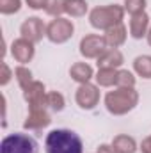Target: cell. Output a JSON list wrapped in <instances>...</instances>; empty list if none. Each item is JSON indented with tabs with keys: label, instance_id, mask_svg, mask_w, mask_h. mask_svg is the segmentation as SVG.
Listing matches in <instances>:
<instances>
[{
	"label": "cell",
	"instance_id": "7",
	"mask_svg": "<svg viewBox=\"0 0 151 153\" xmlns=\"http://www.w3.org/2000/svg\"><path fill=\"white\" fill-rule=\"evenodd\" d=\"M107 48V41L100 34H87L80 41V53L85 59H98Z\"/></svg>",
	"mask_w": 151,
	"mask_h": 153
},
{
	"label": "cell",
	"instance_id": "12",
	"mask_svg": "<svg viewBox=\"0 0 151 153\" xmlns=\"http://www.w3.org/2000/svg\"><path fill=\"white\" fill-rule=\"evenodd\" d=\"M151 23H150V16L148 13H137V14H132L130 18V23H128V30H130V36L133 39H141L144 36H148V30H150Z\"/></svg>",
	"mask_w": 151,
	"mask_h": 153
},
{
	"label": "cell",
	"instance_id": "14",
	"mask_svg": "<svg viewBox=\"0 0 151 153\" xmlns=\"http://www.w3.org/2000/svg\"><path fill=\"white\" fill-rule=\"evenodd\" d=\"M128 30H126V27L123 25V23H119V25H114L110 27L109 30H105V41H107V46L109 48H119V46H123L124 45V41H126V34Z\"/></svg>",
	"mask_w": 151,
	"mask_h": 153
},
{
	"label": "cell",
	"instance_id": "24",
	"mask_svg": "<svg viewBox=\"0 0 151 153\" xmlns=\"http://www.w3.org/2000/svg\"><path fill=\"white\" fill-rule=\"evenodd\" d=\"M21 9V0H0V13L2 14H14Z\"/></svg>",
	"mask_w": 151,
	"mask_h": 153
},
{
	"label": "cell",
	"instance_id": "19",
	"mask_svg": "<svg viewBox=\"0 0 151 153\" xmlns=\"http://www.w3.org/2000/svg\"><path fill=\"white\" fill-rule=\"evenodd\" d=\"M89 11L85 0H66V14L71 18H82Z\"/></svg>",
	"mask_w": 151,
	"mask_h": 153
},
{
	"label": "cell",
	"instance_id": "30",
	"mask_svg": "<svg viewBox=\"0 0 151 153\" xmlns=\"http://www.w3.org/2000/svg\"><path fill=\"white\" fill-rule=\"evenodd\" d=\"M146 38H148V43H150V46H151V27H150V30H148V36Z\"/></svg>",
	"mask_w": 151,
	"mask_h": 153
},
{
	"label": "cell",
	"instance_id": "27",
	"mask_svg": "<svg viewBox=\"0 0 151 153\" xmlns=\"http://www.w3.org/2000/svg\"><path fill=\"white\" fill-rule=\"evenodd\" d=\"M25 2H27V5H29L30 9H34V11L46 9V4H48V0H25Z\"/></svg>",
	"mask_w": 151,
	"mask_h": 153
},
{
	"label": "cell",
	"instance_id": "6",
	"mask_svg": "<svg viewBox=\"0 0 151 153\" xmlns=\"http://www.w3.org/2000/svg\"><path fill=\"white\" fill-rule=\"evenodd\" d=\"M76 105L84 111H93L98 103H100V89L98 85L87 82V84H80L75 94Z\"/></svg>",
	"mask_w": 151,
	"mask_h": 153
},
{
	"label": "cell",
	"instance_id": "29",
	"mask_svg": "<svg viewBox=\"0 0 151 153\" xmlns=\"http://www.w3.org/2000/svg\"><path fill=\"white\" fill-rule=\"evenodd\" d=\"M96 153H117L115 150H114L112 144H100L98 146V152Z\"/></svg>",
	"mask_w": 151,
	"mask_h": 153
},
{
	"label": "cell",
	"instance_id": "18",
	"mask_svg": "<svg viewBox=\"0 0 151 153\" xmlns=\"http://www.w3.org/2000/svg\"><path fill=\"white\" fill-rule=\"evenodd\" d=\"M133 71L139 76L150 80L151 78V55H139L133 59Z\"/></svg>",
	"mask_w": 151,
	"mask_h": 153
},
{
	"label": "cell",
	"instance_id": "22",
	"mask_svg": "<svg viewBox=\"0 0 151 153\" xmlns=\"http://www.w3.org/2000/svg\"><path fill=\"white\" fill-rule=\"evenodd\" d=\"M44 11H46V14L59 18L62 13H66V0H48Z\"/></svg>",
	"mask_w": 151,
	"mask_h": 153
},
{
	"label": "cell",
	"instance_id": "21",
	"mask_svg": "<svg viewBox=\"0 0 151 153\" xmlns=\"http://www.w3.org/2000/svg\"><path fill=\"white\" fill-rule=\"evenodd\" d=\"M14 76H16V82L20 84L21 89H25L29 84L34 82V78H32V71H30L25 64H18V66L14 68Z\"/></svg>",
	"mask_w": 151,
	"mask_h": 153
},
{
	"label": "cell",
	"instance_id": "3",
	"mask_svg": "<svg viewBox=\"0 0 151 153\" xmlns=\"http://www.w3.org/2000/svg\"><path fill=\"white\" fill-rule=\"evenodd\" d=\"M124 13H126L124 7L117 5V4H109V5H103V7H94L89 13V22H91V25L94 29L109 30L114 25L123 23Z\"/></svg>",
	"mask_w": 151,
	"mask_h": 153
},
{
	"label": "cell",
	"instance_id": "25",
	"mask_svg": "<svg viewBox=\"0 0 151 153\" xmlns=\"http://www.w3.org/2000/svg\"><path fill=\"white\" fill-rule=\"evenodd\" d=\"M123 7H124V11L130 13V14L144 13V9H146V0H124Z\"/></svg>",
	"mask_w": 151,
	"mask_h": 153
},
{
	"label": "cell",
	"instance_id": "16",
	"mask_svg": "<svg viewBox=\"0 0 151 153\" xmlns=\"http://www.w3.org/2000/svg\"><path fill=\"white\" fill-rule=\"evenodd\" d=\"M112 146L117 153H135L137 148V143L132 135H126V134H119L112 139Z\"/></svg>",
	"mask_w": 151,
	"mask_h": 153
},
{
	"label": "cell",
	"instance_id": "8",
	"mask_svg": "<svg viewBox=\"0 0 151 153\" xmlns=\"http://www.w3.org/2000/svg\"><path fill=\"white\" fill-rule=\"evenodd\" d=\"M20 34H21V38L29 39V41H32V43L36 45V43H39L41 39L46 36V25L43 23L41 18L30 16V18H27V20L21 23Z\"/></svg>",
	"mask_w": 151,
	"mask_h": 153
},
{
	"label": "cell",
	"instance_id": "23",
	"mask_svg": "<svg viewBox=\"0 0 151 153\" xmlns=\"http://www.w3.org/2000/svg\"><path fill=\"white\" fill-rule=\"evenodd\" d=\"M117 87H135V75L128 70H117Z\"/></svg>",
	"mask_w": 151,
	"mask_h": 153
},
{
	"label": "cell",
	"instance_id": "11",
	"mask_svg": "<svg viewBox=\"0 0 151 153\" xmlns=\"http://www.w3.org/2000/svg\"><path fill=\"white\" fill-rule=\"evenodd\" d=\"M52 123V117L48 114L46 107H41V109H29V116L23 123L25 130H41L44 126H48Z\"/></svg>",
	"mask_w": 151,
	"mask_h": 153
},
{
	"label": "cell",
	"instance_id": "5",
	"mask_svg": "<svg viewBox=\"0 0 151 153\" xmlns=\"http://www.w3.org/2000/svg\"><path fill=\"white\" fill-rule=\"evenodd\" d=\"M73 32H75L73 22L68 20V18H62V16L52 20L46 25V38L55 45H62V43L70 41L73 38Z\"/></svg>",
	"mask_w": 151,
	"mask_h": 153
},
{
	"label": "cell",
	"instance_id": "26",
	"mask_svg": "<svg viewBox=\"0 0 151 153\" xmlns=\"http://www.w3.org/2000/svg\"><path fill=\"white\" fill-rule=\"evenodd\" d=\"M11 75H14V71L9 70L7 62H2V78H0V84H2V85H7L9 80H11Z\"/></svg>",
	"mask_w": 151,
	"mask_h": 153
},
{
	"label": "cell",
	"instance_id": "10",
	"mask_svg": "<svg viewBox=\"0 0 151 153\" xmlns=\"http://www.w3.org/2000/svg\"><path fill=\"white\" fill-rule=\"evenodd\" d=\"M11 55H13L14 61L20 62V64H27V62H30V61L34 59V55H36L34 43L29 41V39H25V38L14 39L13 45H11Z\"/></svg>",
	"mask_w": 151,
	"mask_h": 153
},
{
	"label": "cell",
	"instance_id": "20",
	"mask_svg": "<svg viewBox=\"0 0 151 153\" xmlns=\"http://www.w3.org/2000/svg\"><path fill=\"white\" fill-rule=\"evenodd\" d=\"M64 105H66V100H64V96L61 93H57V91L46 93V107L50 111L61 112V111H64Z\"/></svg>",
	"mask_w": 151,
	"mask_h": 153
},
{
	"label": "cell",
	"instance_id": "17",
	"mask_svg": "<svg viewBox=\"0 0 151 153\" xmlns=\"http://www.w3.org/2000/svg\"><path fill=\"white\" fill-rule=\"evenodd\" d=\"M94 78H96L98 87H112V85L117 84V70H114V68H100Z\"/></svg>",
	"mask_w": 151,
	"mask_h": 153
},
{
	"label": "cell",
	"instance_id": "15",
	"mask_svg": "<svg viewBox=\"0 0 151 153\" xmlns=\"http://www.w3.org/2000/svg\"><path fill=\"white\" fill-rule=\"evenodd\" d=\"M70 76L78 84H87L94 76V71H93L91 64H87V62H75L70 68Z\"/></svg>",
	"mask_w": 151,
	"mask_h": 153
},
{
	"label": "cell",
	"instance_id": "28",
	"mask_svg": "<svg viewBox=\"0 0 151 153\" xmlns=\"http://www.w3.org/2000/svg\"><path fill=\"white\" fill-rule=\"evenodd\" d=\"M141 152L142 153H151V135H148V137L142 141V144H141Z\"/></svg>",
	"mask_w": 151,
	"mask_h": 153
},
{
	"label": "cell",
	"instance_id": "4",
	"mask_svg": "<svg viewBox=\"0 0 151 153\" xmlns=\"http://www.w3.org/2000/svg\"><path fill=\"white\" fill-rule=\"evenodd\" d=\"M0 153H39V148L36 139L29 134L14 132L2 139Z\"/></svg>",
	"mask_w": 151,
	"mask_h": 153
},
{
	"label": "cell",
	"instance_id": "2",
	"mask_svg": "<svg viewBox=\"0 0 151 153\" xmlns=\"http://www.w3.org/2000/svg\"><path fill=\"white\" fill-rule=\"evenodd\" d=\"M139 103V93L135 87H115L105 94V107L114 116H123L133 111Z\"/></svg>",
	"mask_w": 151,
	"mask_h": 153
},
{
	"label": "cell",
	"instance_id": "9",
	"mask_svg": "<svg viewBox=\"0 0 151 153\" xmlns=\"http://www.w3.org/2000/svg\"><path fill=\"white\" fill-rule=\"evenodd\" d=\"M23 98L29 103V109H41L46 107V87L43 82L34 80L23 89Z\"/></svg>",
	"mask_w": 151,
	"mask_h": 153
},
{
	"label": "cell",
	"instance_id": "13",
	"mask_svg": "<svg viewBox=\"0 0 151 153\" xmlns=\"http://www.w3.org/2000/svg\"><path fill=\"white\" fill-rule=\"evenodd\" d=\"M96 62H98V68H114V70H117L124 62V57H123L119 48H107L96 59Z\"/></svg>",
	"mask_w": 151,
	"mask_h": 153
},
{
	"label": "cell",
	"instance_id": "1",
	"mask_svg": "<svg viewBox=\"0 0 151 153\" xmlns=\"http://www.w3.org/2000/svg\"><path fill=\"white\" fill-rule=\"evenodd\" d=\"M46 153H84V143L75 130L55 128L44 139Z\"/></svg>",
	"mask_w": 151,
	"mask_h": 153
}]
</instances>
